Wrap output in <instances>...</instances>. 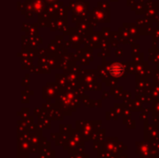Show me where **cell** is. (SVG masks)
Masks as SVG:
<instances>
[{
  "mask_svg": "<svg viewBox=\"0 0 159 158\" xmlns=\"http://www.w3.org/2000/svg\"><path fill=\"white\" fill-rule=\"evenodd\" d=\"M123 72V68L120 65H114L111 68V73H113L115 75H120Z\"/></svg>",
  "mask_w": 159,
  "mask_h": 158,
  "instance_id": "6da1fadb",
  "label": "cell"
}]
</instances>
